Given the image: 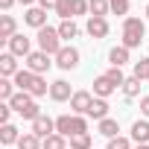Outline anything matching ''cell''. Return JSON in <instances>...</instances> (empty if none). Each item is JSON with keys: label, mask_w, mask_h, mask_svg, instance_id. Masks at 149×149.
<instances>
[{"label": "cell", "mask_w": 149, "mask_h": 149, "mask_svg": "<svg viewBox=\"0 0 149 149\" xmlns=\"http://www.w3.org/2000/svg\"><path fill=\"white\" fill-rule=\"evenodd\" d=\"M15 85H18V91H26L29 97H44L47 94V82L38 76V73H32V70H18V76H15Z\"/></svg>", "instance_id": "obj_1"}, {"label": "cell", "mask_w": 149, "mask_h": 149, "mask_svg": "<svg viewBox=\"0 0 149 149\" xmlns=\"http://www.w3.org/2000/svg\"><path fill=\"white\" fill-rule=\"evenodd\" d=\"M143 35H146V24L140 18H126L123 21V47H129V50L140 47Z\"/></svg>", "instance_id": "obj_2"}, {"label": "cell", "mask_w": 149, "mask_h": 149, "mask_svg": "<svg viewBox=\"0 0 149 149\" xmlns=\"http://www.w3.org/2000/svg\"><path fill=\"white\" fill-rule=\"evenodd\" d=\"M38 47H41V53H47V56H58V50L64 47L58 29H53V26H41V29H38Z\"/></svg>", "instance_id": "obj_3"}, {"label": "cell", "mask_w": 149, "mask_h": 149, "mask_svg": "<svg viewBox=\"0 0 149 149\" xmlns=\"http://www.w3.org/2000/svg\"><path fill=\"white\" fill-rule=\"evenodd\" d=\"M56 12H58V18H61V21H73L76 15L91 12V6H88V0H61V6H58Z\"/></svg>", "instance_id": "obj_4"}, {"label": "cell", "mask_w": 149, "mask_h": 149, "mask_svg": "<svg viewBox=\"0 0 149 149\" xmlns=\"http://www.w3.org/2000/svg\"><path fill=\"white\" fill-rule=\"evenodd\" d=\"M24 61H26V70L38 73V76H41V73H47V70H50V64H53V61H50V56H47V53H41V50L29 53Z\"/></svg>", "instance_id": "obj_5"}, {"label": "cell", "mask_w": 149, "mask_h": 149, "mask_svg": "<svg viewBox=\"0 0 149 149\" xmlns=\"http://www.w3.org/2000/svg\"><path fill=\"white\" fill-rule=\"evenodd\" d=\"M56 64H58L61 70H73V67L79 64V50H76V47H61L58 56H56Z\"/></svg>", "instance_id": "obj_6"}, {"label": "cell", "mask_w": 149, "mask_h": 149, "mask_svg": "<svg viewBox=\"0 0 149 149\" xmlns=\"http://www.w3.org/2000/svg\"><path fill=\"white\" fill-rule=\"evenodd\" d=\"M76 91H70V82H64V79H56L53 85H50V100H56V102H67Z\"/></svg>", "instance_id": "obj_7"}, {"label": "cell", "mask_w": 149, "mask_h": 149, "mask_svg": "<svg viewBox=\"0 0 149 149\" xmlns=\"http://www.w3.org/2000/svg\"><path fill=\"white\" fill-rule=\"evenodd\" d=\"M114 91H117V85H114V82H111V79L105 76V73L94 79V97H100V100H108V97H111Z\"/></svg>", "instance_id": "obj_8"}, {"label": "cell", "mask_w": 149, "mask_h": 149, "mask_svg": "<svg viewBox=\"0 0 149 149\" xmlns=\"http://www.w3.org/2000/svg\"><path fill=\"white\" fill-rule=\"evenodd\" d=\"M9 53H12V56H18V58H26V56L32 53L29 38H26V35H15V38L9 41Z\"/></svg>", "instance_id": "obj_9"}, {"label": "cell", "mask_w": 149, "mask_h": 149, "mask_svg": "<svg viewBox=\"0 0 149 149\" xmlns=\"http://www.w3.org/2000/svg\"><path fill=\"white\" fill-rule=\"evenodd\" d=\"M91 102H94V97L88 94V91H76L70 97V108L76 111V114H88V108H91Z\"/></svg>", "instance_id": "obj_10"}, {"label": "cell", "mask_w": 149, "mask_h": 149, "mask_svg": "<svg viewBox=\"0 0 149 149\" xmlns=\"http://www.w3.org/2000/svg\"><path fill=\"white\" fill-rule=\"evenodd\" d=\"M0 76H3V79L18 76V56H12V53H3V56H0Z\"/></svg>", "instance_id": "obj_11"}, {"label": "cell", "mask_w": 149, "mask_h": 149, "mask_svg": "<svg viewBox=\"0 0 149 149\" xmlns=\"http://www.w3.org/2000/svg\"><path fill=\"white\" fill-rule=\"evenodd\" d=\"M85 29H88V35H91V38H105V35H108V21H105V18H94V15H91Z\"/></svg>", "instance_id": "obj_12"}, {"label": "cell", "mask_w": 149, "mask_h": 149, "mask_svg": "<svg viewBox=\"0 0 149 149\" xmlns=\"http://www.w3.org/2000/svg\"><path fill=\"white\" fill-rule=\"evenodd\" d=\"M32 132H35V134H38V137L44 140V137L56 134V120H50V117H44V114H41V117H38L35 123H32Z\"/></svg>", "instance_id": "obj_13"}, {"label": "cell", "mask_w": 149, "mask_h": 149, "mask_svg": "<svg viewBox=\"0 0 149 149\" xmlns=\"http://www.w3.org/2000/svg\"><path fill=\"white\" fill-rule=\"evenodd\" d=\"M24 21H26L29 26H35V29H41V26H47V12H44L41 6H32V9H26V15H24Z\"/></svg>", "instance_id": "obj_14"}, {"label": "cell", "mask_w": 149, "mask_h": 149, "mask_svg": "<svg viewBox=\"0 0 149 149\" xmlns=\"http://www.w3.org/2000/svg\"><path fill=\"white\" fill-rule=\"evenodd\" d=\"M15 29H18V24H15L12 15H3V18H0V41H6V44H9V41L18 35Z\"/></svg>", "instance_id": "obj_15"}, {"label": "cell", "mask_w": 149, "mask_h": 149, "mask_svg": "<svg viewBox=\"0 0 149 149\" xmlns=\"http://www.w3.org/2000/svg\"><path fill=\"white\" fill-rule=\"evenodd\" d=\"M32 102H35V97H29L26 91H18V94H15V97L9 100V105H12V111H18V114H24V111H26V108H29Z\"/></svg>", "instance_id": "obj_16"}, {"label": "cell", "mask_w": 149, "mask_h": 149, "mask_svg": "<svg viewBox=\"0 0 149 149\" xmlns=\"http://www.w3.org/2000/svg\"><path fill=\"white\" fill-rule=\"evenodd\" d=\"M108 108H111V105H108L105 100L94 97V102H91V108H88V117H94V120L100 123V120H105V117H108Z\"/></svg>", "instance_id": "obj_17"}, {"label": "cell", "mask_w": 149, "mask_h": 149, "mask_svg": "<svg viewBox=\"0 0 149 149\" xmlns=\"http://www.w3.org/2000/svg\"><path fill=\"white\" fill-rule=\"evenodd\" d=\"M97 132H100L102 137H108V140H111V137H120V134H117V132H120V123L111 120V117H105V120L97 123Z\"/></svg>", "instance_id": "obj_18"}, {"label": "cell", "mask_w": 149, "mask_h": 149, "mask_svg": "<svg viewBox=\"0 0 149 149\" xmlns=\"http://www.w3.org/2000/svg\"><path fill=\"white\" fill-rule=\"evenodd\" d=\"M132 140L134 143H146L149 140V120H134L132 123Z\"/></svg>", "instance_id": "obj_19"}, {"label": "cell", "mask_w": 149, "mask_h": 149, "mask_svg": "<svg viewBox=\"0 0 149 149\" xmlns=\"http://www.w3.org/2000/svg\"><path fill=\"white\" fill-rule=\"evenodd\" d=\"M129 53H132V50H129V47H123V44H120V47H111V53H108L111 67H123V64L129 61Z\"/></svg>", "instance_id": "obj_20"}, {"label": "cell", "mask_w": 149, "mask_h": 149, "mask_svg": "<svg viewBox=\"0 0 149 149\" xmlns=\"http://www.w3.org/2000/svg\"><path fill=\"white\" fill-rule=\"evenodd\" d=\"M18 140H21V132H18L12 123L0 126V143H3V146H12V143H18Z\"/></svg>", "instance_id": "obj_21"}, {"label": "cell", "mask_w": 149, "mask_h": 149, "mask_svg": "<svg viewBox=\"0 0 149 149\" xmlns=\"http://www.w3.org/2000/svg\"><path fill=\"white\" fill-rule=\"evenodd\" d=\"M18 149H44V140H41L35 132H26V134H21Z\"/></svg>", "instance_id": "obj_22"}, {"label": "cell", "mask_w": 149, "mask_h": 149, "mask_svg": "<svg viewBox=\"0 0 149 149\" xmlns=\"http://www.w3.org/2000/svg\"><path fill=\"white\" fill-rule=\"evenodd\" d=\"M56 29H58L61 41H70V38H76V35H79V26H76V21H61Z\"/></svg>", "instance_id": "obj_23"}, {"label": "cell", "mask_w": 149, "mask_h": 149, "mask_svg": "<svg viewBox=\"0 0 149 149\" xmlns=\"http://www.w3.org/2000/svg\"><path fill=\"white\" fill-rule=\"evenodd\" d=\"M76 134H88V120L82 114H73L70 117V137H76Z\"/></svg>", "instance_id": "obj_24"}, {"label": "cell", "mask_w": 149, "mask_h": 149, "mask_svg": "<svg viewBox=\"0 0 149 149\" xmlns=\"http://www.w3.org/2000/svg\"><path fill=\"white\" fill-rule=\"evenodd\" d=\"M88 6H91V15L94 18H105L111 12V3L108 0H88Z\"/></svg>", "instance_id": "obj_25"}, {"label": "cell", "mask_w": 149, "mask_h": 149, "mask_svg": "<svg viewBox=\"0 0 149 149\" xmlns=\"http://www.w3.org/2000/svg\"><path fill=\"white\" fill-rule=\"evenodd\" d=\"M123 94H126V100H134V97L140 94V79H137V76H129V79L123 82Z\"/></svg>", "instance_id": "obj_26"}, {"label": "cell", "mask_w": 149, "mask_h": 149, "mask_svg": "<svg viewBox=\"0 0 149 149\" xmlns=\"http://www.w3.org/2000/svg\"><path fill=\"white\" fill-rule=\"evenodd\" d=\"M15 88H18V85H15L12 79H0V100L9 102V100L15 97Z\"/></svg>", "instance_id": "obj_27"}, {"label": "cell", "mask_w": 149, "mask_h": 149, "mask_svg": "<svg viewBox=\"0 0 149 149\" xmlns=\"http://www.w3.org/2000/svg\"><path fill=\"white\" fill-rule=\"evenodd\" d=\"M56 134H61V137H70V114H61V117H56Z\"/></svg>", "instance_id": "obj_28"}, {"label": "cell", "mask_w": 149, "mask_h": 149, "mask_svg": "<svg viewBox=\"0 0 149 149\" xmlns=\"http://www.w3.org/2000/svg\"><path fill=\"white\" fill-rule=\"evenodd\" d=\"M70 149H94L91 134H76V137H70Z\"/></svg>", "instance_id": "obj_29"}, {"label": "cell", "mask_w": 149, "mask_h": 149, "mask_svg": "<svg viewBox=\"0 0 149 149\" xmlns=\"http://www.w3.org/2000/svg\"><path fill=\"white\" fill-rule=\"evenodd\" d=\"M44 149H67V140L61 134H50V137H44Z\"/></svg>", "instance_id": "obj_30"}, {"label": "cell", "mask_w": 149, "mask_h": 149, "mask_svg": "<svg viewBox=\"0 0 149 149\" xmlns=\"http://www.w3.org/2000/svg\"><path fill=\"white\" fill-rule=\"evenodd\" d=\"M134 76L143 82V79H149V58H140V61H134Z\"/></svg>", "instance_id": "obj_31"}, {"label": "cell", "mask_w": 149, "mask_h": 149, "mask_svg": "<svg viewBox=\"0 0 149 149\" xmlns=\"http://www.w3.org/2000/svg\"><path fill=\"white\" fill-rule=\"evenodd\" d=\"M105 76H108V79H111L117 88H123V82H126V76H123V70H120V67H111V70L105 73Z\"/></svg>", "instance_id": "obj_32"}, {"label": "cell", "mask_w": 149, "mask_h": 149, "mask_svg": "<svg viewBox=\"0 0 149 149\" xmlns=\"http://www.w3.org/2000/svg\"><path fill=\"white\" fill-rule=\"evenodd\" d=\"M108 149H132V140L129 137H111L108 140Z\"/></svg>", "instance_id": "obj_33"}, {"label": "cell", "mask_w": 149, "mask_h": 149, "mask_svg": "<svg viewBox=\"0 0 149 149\" xmlns=\"http://www.w3.org/2000/svg\"><path fill=\"white\" fill-rule=\"evenodd\" d=\"M108 3H111V12L114 15H126L129 12V0H108Z\"/></svg>", "instance_id": "obj_34"}, {"label": "cell", "mask_w": 149, "mask_h": 149, "mask_svg": "<svg viewBox=\"0 0 149 149\" xmlns=\"http://www.w3.org/2000/svg\"><path fill=\"white\" fill-rule=\"evenodd\" d=\"M9 117H12V105H9V102H3V105H0V126H6V123H9Z\"/></svg>", "instance_id": "obj_35"}, {"label": "cell", "mask_w": 149, "mask_h": 149, "mask_svg": "<svg viewBox=\"0 0 149 149\" xmlns=\"http://www.w3.org/2000/svg\"><path fill=\"white\" fill-rule=\"evenodd\" d=\"M38 6H41L44 12H47V9H58V6H61V0H38Z\"/></svg>", "instance_id": "obj_36"}, {"label": "cell", "mask_w": 149, "mask_h": 149, "mask_svg": "<svg viewBox=\"0 0 149 149\" xmlns=\"http://www.w3.org/2000/svg\"><path fill=\"white\" fill-rule=\"evenodd\" d=\"M140 111H143V117L149 120V97H140Z\"/></svg>", "instance_id": "obj_37"}, {"label": "cell", "mask_w": 149, "mask_h": 149, "mask_svg": "<svg viewBox=\"0 0 149 149\" xmlns=\"http://www.w3.org/2000/svg\"><path fill=\"white\" fill-rule=\"evenodd\" d=\"M12 6H15V0H0V9H3V12H9Z\"/></svg>", "instance_id": "obj_38"}, {"label": "cell", "mask_w": 149, "mask_h": 149, "mask_svg": "<svg viewBox=\"0 0 149 149\" xmlns=\"http://www.w3.org/2000/svg\"><path fill=\"white\" fill-rule=\"evenodd\" d=\"M134 149H149V146H146V143H137V146H134Z\"/></svg>", "instance_id": "obj_39"}, {"label": "cell", "mask_w": 149, "mask_h": 149, "mask_svg": "<svg viewBox=\"0 0 149 149\" xmlns=\"http://www.w3.org/2000/svg\"><path fill=\"white\" fill-rule=\"evenodd\" d=\"M21 3H24V6H29V3H32V0H21Z\"/></svg>", "instance_id": "obj_40"}, {"label": "cell", "mask_w": 149, "mask_h": 149, "mask_svg": "<svg viewBox=\"0 0 149 149\" xmlns=\"http://www.w3.org/2000/svg\"><path fill=\"white\" fill-rule=\"evenodd\" d=\"M146 18H149V6H146Z\"/></svg>", "instance_id": "obj_41"}]
</instances>
